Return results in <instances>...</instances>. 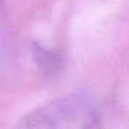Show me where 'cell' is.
I'll return each instance as SVG.
<instances>
[{"label": "cell", "mask_w": 129, "mask_h": 129, "mask_svg": "<svg viewBox=\"0 0 129 129\" xmlns=\"http://www.w3.org/2000/svg\"><path fill=\"white\" fill-rule=\"evenodd\" d=\"M94 115L92 98L86 91H76L34 109L13 129H81Z\"/></svg>", "instance_id": "obj_1"}, {"label": "cell", "mask_w": 129, "mask_h": 129, "mask_svg": "<svg viewBox=\"0 0 129 129\" xmlns=\"http://www.w3.org/2000/svg\"><path fill=\"white\" fill-rule=\"evenodd\" d=\"M32 54L37 66L48 76L56 74L61 67V57L58 56V53L47 49L39 43L33 44Z\"/></svg>", "instance_id": "obj_2"}, {"label": "cell", "mask_w": 129, "mask_h": 129, "mask_svg": "<svg viewBox=\"0 0 129 129\" xmlns=\"http://www.w3.org/2000/svg\"><path fill=\"white\" fill-rule=\"evenodd\" d=\"M81 129H103V126H101V123L99 121L98 116L94 115L89 121L85 123V125H84Z\"/></svg>", "instance_id": "obj_3"}]
</instances>
